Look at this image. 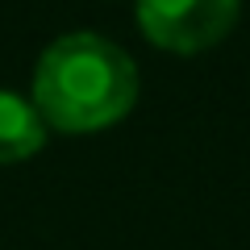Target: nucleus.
<instances>
[{
    "label": "nucleus",
    "mask_w": 250,
    "mask_h": 250,
    "mask_svg": "<svg viewBox=\"0 0 250 250\" xmlns=\"http://www.w3.org/2000/svg\"><path fill=\"white\" fill-rule=\"evenodd\" d=\"M29 100L46 129L100 134L138 104V67L113 38L75 29L38 54Z\"/></svg>",
    "instance_id": "f257e3e1"
},
{
    "label": "nucleus",
    "mask_w": 250,
    "mask_h": 250,
    "mask_svg": "<svg viewBox=\"0 0 250 250\" xmlns=\"http://www.w3.org/2000/svg\"><path fill=\"white\" fill-rule=\"evenodd\" d=\"M242 0H138L134 17L150 46L167 54H200L233 34Z\"/></svg>",
    "instance_id": "f03ea898"
},
{
    "label": "nucleus",
    "mask_w": 250,
    "mask_h": 250,
    "mask_svg": "<svg viewBox=\"0 0 250 250\" xmlns=\"http://www.w3.org/2000/svg\"><path fill=\"white\" fill-rule=\"evenodd\" d=\"M46 121L34 108V100L13 88H0V167L34 159L46 146Z\"/></svg>",
    "instance_id": "7ed1b4c3"
}]
</instances>
